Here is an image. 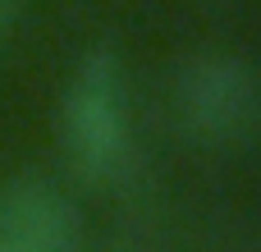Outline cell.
Instances as JSON below:
<instances>
[{"label":"cell","mask_w":261,"mask_h":252,"mask_svg":"<svg viewBox=\"0 0 261 252\" xmlns=\"http://www.w3.org/2000/svg\"><path fill=\"white\" fill-rule=\"evenodd\" d=\"M23 5H28V0H0V46H5V37L14 32V23H18V14H23Z\"/></svg>","instance_id":"obj_4"},{"label":"cell","mask_w":261,"mask_h":252,"mask_svg":"<svg viewBox=\"0 0 261 252\" xmlns=\"http://www.w3.org/2000/svg\"><path fill=\"white\" fill-rule=\"evenodd\" d=\"M78 211L46 179L0 184V252H73Z\"/></svg>","instance_id":"obj_3"},{"label":"cell","mask_w":261,"mask_h":252,"mask_svg":"<svg viewBox=\"0 0 261 252\" xmlns=\"http://www.w3.org/2000/svg\"><path fill=\"white\" fill-rule=\"evenodd\" d=\"M60 147L73 174L87 184H106L128 161V96L124 69L110 46H92L78 55L64 101H60Z\"/></svg>","instance_id":"obj_1"},{"label":"cell","mask_w":261,"mask_h":252,"mask_svg":"<svg viewBox=\"0 0 261 252\" xmlns=\"http://www.w3.org/2000/svg\"><path fill=\"white\" fill-rule=\"evenodd\" d=\"M257 73L225 51L193 55L174 78V110L188 138L206 147L239 142L257 119Z\"/></svg>","instance_id":"obj_2"}]
</instances>
